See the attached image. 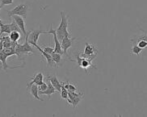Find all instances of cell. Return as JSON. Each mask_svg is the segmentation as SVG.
Listing matches in <instances>:
<instances>
[{
  "label": "cell",
  "mask_w": 147,
  "mask_h": 117,
  "mask_svg": "<svg viewBox=\"0 0 147 117\" xmlns=\"http://www.w3.org/2000/svg\"><path fill=\"white\" fill-rule=\"evenodd\" d=\"M61 23L59 27L56 29V34L57 39L60 41L65 38V36H70V33L68 31V25H69V19L68 15H66L64 11H61Z\"/></svg>",
  "instance_id": "1"
},
{
  "label": "cell",
  "mask_w": 147,
  "mask_h": 117,
  "mask_svg": "<svg viewBox=\"0 0 147 117\" xmlns=\"http://www.w3.org/2000/svg\"><path fill=\"white\" fill-rule=\"evenodd\" d=\"M31 31H28V35L25 36V41L23 44L16 43V55L19 57H20L22 54H29V52L32 53H35V51L33 48L31 47L30 44L28 43V35L30 34Z\"/></svg>",
  "instance_id": "2"
},
{
  "label": "cell",
  "mask_w": 147,
  "mask_h": 117,
  "mask_svg": "<svg viewBox=\"0 0 147 117\" xmlns=\"http://www.w3.org/2000/svg\"><path fill=\"white\" fill-rule=\"evenodd\" d=\"M74 57L75 58L74 60H72L71 61H75L77 62V64L78 65L79 67H81L82 69H83L86 72L87 70L89 69V68H94V69H97L96 66L95 65L92 64V61L89 60L87 58H84L82 57L80 55V52H77L74 55Z\"/></svg>",
  "instance_id": "3"
},
{
  "label": "cell",
  "mask_w": 147,
  "mask_h": 117,
  "mask_svg": "<svg viewBox=\"0 0 147 117\" xmlns=\"http://www.w3.org/2000/svg\"><path fill=\"white\" fill-rule=\"evenodd\" d=\"M28 11H29V7L27 4H25V3H21V4L17 5L11 11H7V12H8L7 15H8L9 17H11L12 15H17L22 16L24 20H26Z\"/></svg>",
  "instance_id": "4"
},
{
  "label": "cell",
  "mask_w": 147,
  "mask_h": 117,
  "mask_svg": "<svg viewBox=\"0 0 147 117\" xmlns=\"http://www.w3.org/2000/svg\"><path fill=\"white\" fill-rule=\"evenodd\" d=\"M97 53H98V49L95 47V44L87 43L83 52H80V55L82 57L93 61V59H95L97 56Z\"/></svg>",
  "instance_id": "5"
},
{
  "label": "cell",
  "mask_w": 147,
  "mask_h": 117,
  "mask_svg": "<svg viewBox=\"0 0 147 117\" xmlns=\"http://www.w3.org/2000/svg\"><path fill=\"white\" fill-rule=\"evenodd\" d=\"M46 34H53V40H54V44H55V46H54V52H57V53H60L61 55H63L64 52H63L62 48H61V44L60 40L57 39L56 30H54L53 28L52 24H50V29L46 32Z\"/></svg>",
  "instance_id": "6"
},
{
  "label": "cell",
  "mask_w": 147,
  "mask_h": 117,
  "mask_svg": "<svg viewBox=\"0 0 147 117\" xmlns=\"http://www.w3.org/2000/svg\"><path fill=\"white\" fill-rule=\"evenodd\" d=\"M77 40L76 37H70V36H65L64 39L61 40V48L64 52V54L67 56V50L69 49L74 43V41Z\"/></svg>",
  "instance_id": "7"
},
{
  "label": "cell",
  "mask_w": 147,
  "mask_h": 117,
  "mask_svg": "<svg viewBox=\"0 0 147 117\" xmlns=\"http://www.w3.org/2000/svg\"><path fill=\"white\" fill-rule=\"evenodd\" d=\"M44 74L42 72H38V73H36V74L33 75L32 77V80H31V82L29 83H28L27 84V90L28 91V90L30 89L31 86L32 85V84H36L37 86H39L40 85L41 83H43L44 81Z\"/></svg>",
  "instance_id": "8"
},
{
  "label": "cell",
  "mask_w": 147,
  "mask_h": 117,
  "mask_svg": "<svg viewBox=\"0 0 147 117\" xmlns=\"http://www.w3.org/2000/svg\"><path fill=\"white\" fill-rule=\"evenodd\" d=\"M40 34H46V32L40 30V29L31 31L30 34L28 35V43L30 44H37V41H38V39H39V36Z\"/></svg>",
  "instance_id": "9"
},
{
  "label": "cell",
  "mask_w": 147,
  "mask_h": 117,
  "mask_svg": "<svg viewBox=\"0 0 147 117\" xmlns=\"http://www.w3.org/2000/svg\"><path fill=\"white\" fill-rule=\"evenodd\" d=\"M13 20L16 24L17 25L20 27V28L21 29L22 32L24 34V36L25 37L27 35H28V32L26 31V28H25V20L24 18L20 16V15H12L11 16Z\"/></svg>",
  "instance_id": "10"
},
{
  "label": "cell",
  "mask_w": 147,
  "mask_h": 117,
  "mask_svg": "<svg viewBox=\"0 0 147 117\" xmlns=\"http://www.w3.org/2000/svg\"><path fill=\"white\" fill-rule=\"evenodd\" d=\"M32 45H33L34 47L36 48L37 50H39L40 52L41 53V55L43 56V57H45V58L46 59V61H47V65H49V66H51V67L55 66V65H54V62H53V61L52 55H51V54H49V53H47V52H45L43 49L41 48V47L39 46L37 44H32Z\"/></svg>",
  "instance_id": "11"
},
{
  "label": "cell",
  "mask_w": 147,
  "mask_h": 117,
  "mask_svg": "<svg viewBox=\"0 0 147 117\" xmlns=\"http://www.w3.org/2000/svg\"><path fill=\"white\" fill-rule=\"evenodd\" d=\"M46 83H47L48 84V88L45 90V91H40L39 95H47L48 97H49V100H50L51 95H52L53 94H55L57 91L55 89V87L53 86L52 83H50V81H49V80H48L47 78H46Z\"/></svg>",
  "instance_id": "12"
},
{
  "label": "cell",
  "mask_w": 147,
  "mask_h": 117,
  "mask_svg": "<svg viewBox=\"0 0 147 117\" xmlns=\"http://www.w3.org/2000/svg\"><path fill=\"white\" fill-rule=\"evenodd\" d=\"M46 78L50 81V83H52V85L55 87L57 91H58L59 93H61V82H60L57 79L56 75L54 74V75H52V76H47Z\"/></svg>",
  "instance_id": "13"
},
{
  "label": "cell",
  "mask_w": 147,
  "mask_h": 117,
  "mask_svg": "<svg viewBox=\"0 0 147 117\" xmlns=\"http://www.w3.org/2000/svg\"><path fill=\"white\" fill-rule=\"evenodd\" d=\"M29 91H30V94L32 95V96H33L34 99L39 100V101H42V102H44V100H42L41 98H40L39 88H38V86H37L36 84H32V85L31 86Z\"/></svg>",
  "instance_id": "14"
},
{
  "label": "cell",
  "mask_w": 147,
  "mask_h": 117,
  "mask_svg": "<svg viewBox=\"0 0 147 117\" xmlns=\"http://www.w3.org/2000/svg\"><path fill=\"white\" fill-rule=\"evenodd\" d=\"M8 56L7 54H5L4 52L3 51H0V61H2V66H3V69L4 70H7V69H15V68H17V67H10L9 65L7 64V59Z\"/></svg>",
  "instance_id": "15"
},
{
  "label": "cell",
  "mask_w": 147,
  "mask_h": 117,
  "mask_svg": "<svg viewBox=\"0 0 147 117\" xmlns=\"http://www.w3.org/2000/svg\"><path fill=\"white\" fill-rule=\"evenodd\" d=\"M52 58H53V61L54 62V64H55V66H59L60 65L61 61V54L60 53H57V52H53L52 54Z\"/></svg>",
  "instance_id": "16"
},
{
  "label": "cell",
  "mask_w": 147,
  "mask_h": 117,
  "mask_svg": "<svg viewBox=\"0 0 147 117\" xmlns=\"http://www.w3.org/2000/svg\"><path fill=\"white\" fill-rule=\"evenodd\" d=\"M11 32V29L10 24H0V36L3 33L10 34Z\"/></svg>",
  "instance_id": "17"
},
{
  "label": "cell",
  "mask_w": 147,
  "mask_h": 117,
  "mask_svg": "<svg viewBox=\"0 0 147 117\" xmlns=\"http://www.w3.org/2000/svg\"><path fill=\"white\" fill-rule=\"evenodd\" d=\"M21 33L19 32H16V31H13L11 32L10 34H9V37L11 41H14V42H17L18 40H20V36H21Z\"/></svg>",
  "instance_id": "18"
},
{
  "label": "cell",
  "mask_w": 147,
  "mask_h": 117,
  "mask_svg": "<svg viewBox=\"0 0 147 117\" xmlns=\"http://www.w3.org/2000/svg\"><path fill=\"white\" fill-rule=\"evenodd\" d=\"M142 48H139L138 45H132L131 48V54H136L137 56H139L142 52H143Z\"/></svg>",
  "instance_id": "19"
},
{
  "label": "cell",
  "mask_w": 147,
  "mask_h": 117,
  "mask_svg": "<svg viewBox=\"0 0 147 117\" xmlns=\"http://www.w3.org/2000/svg\"><path fill=\"white\" fill-rule=\"evenodd\" d=\"M61 98L63 100H67L69 98V91L65 89L61 84Z\"/></svg>",
  "instance_id": "20"
},
{
  "label": "cell",
  "mask_w": 147,
  "mask_h": 117,
  "mask_svg": "<svg viewBox=\"0 0 147 117\" xmlns=\"http://www.w3.org/2000/svg\"><path fill=\"white\" fill-rule=\"evenodd\" d=\"M10 26H11V32H13V31H16V32H20L23 36H24V34H23V32H22L21 29L20 28V27L18 26L17 24L16 23L15 21H13L11 24H10Z\"/></svg>",
  "instance_id": "21"
},
{
  "label": "cell",
  "mask_w": 147,
  "mask_h": 117,
  "mask_svg": "<svg viewBox=\"0 0 147 117\" xmlns=\"http://www.w3.org/2000/svg\"><path fill=\"white\" fill-rule=\"evenodd\" d=\"M38 88H39V90L40 91H45L46 89L48 88V84L46 82H43V83H41L40 85L38 86Z\"/></svg>",
  "instance_id": "22"
},
{
  "label": "cell",
  "mask_w": 147,
  "mask_h": 117,
  "mask_svg": "<svg viewBox=\"0 0 147 117\" xmlns=\"http://www.w3.org/2000/svg\"><path fill=\"white\" fill-rule=\"evenodd\" d=\"M43 50L49 54H52L53 52H54V48H51V47H47V46H44Z\"/></svg>",
  "instance_id": "23"
},
{
  "label": "cell",
  "mask_w": 147,
  "mask_h": 117,
  "mask_svg": "<svg viewBox=\"0 0 147 117\" xmlns=\"http://www.w3.org/2000/svg\"><path fill=\"white\" fill-rule=\"evenodd\" d=\"M0 2H1V5L2 6L12 4L13 3V0H0Z\"/></svg>",
  "instance_id": "24"
},
{
  "label": "cell",
  "mask_w": 147,
  "mask_h": 117,
  "mask_svg": "<svg viewBox=\"0 0 147 117\" xmlns=\"http://www.w3.org/2000/svg\"><path fill=\"white\" fill-rule=\"evenodd\" d=\"M78 91V88L75 87V86H74L73 84L69 83L68 91Z\"/></svg>",
  "instance_id": "25"
},
{
  "label": "cell",
  "mask_w": 147,
  "mask_h": 117,
  "mask_svg": "<svg viewBox=\"0 0 147 117\" xmlns=\"http://www.w3.org/2000/svg\"><path fill=\"white\" fill-rule=\"evenodd\" d=\"M3 49V41L0 40V51H2Z\"/></svg>",
  "instance_id": "26"
},
{
  "label": "cell",
  "mask_w": 147,
  "mask_h": 117,
  "mask_svg": "<svg viewBox=\"0 0 147 117\" xmlns=\"http://www.w3.org/2000/svg\"><path fill=\"white\" fill-rule=\"evenodd\" d=\"M3 6H2V5H0V10H1V9L3 8Z\"/></svg>",
  "instance_id": "27"
},
{
  "label": "cell",
  "mask_w": 147,
  "mask_h": 117,
  "mask_svg": "<svg viewBox=\"0 0 147 117\" xmlns=\"http://www.w3.org/2000/svg\"><path fill=\"white\" fill-rule=\"evenodd\" d=\"M1 68H3V66H1V67H0V69H1Z\"/></svg>",
  "instance_id": "28"
},
{
  "label": "cell",
  "mask_w": 147,
  "mask_h": 117,
  "mask_svg": "<svg viewBox=\"0 0 147 117\" xmlns=\"http://www.w3.org/2000/svg\"><path fill=\"white\" fill-rule=\"evenodd\" d=\"M0 40H1V36H0Z\"/></svg>",
  "instance_id": "29"
}]
</instances>
